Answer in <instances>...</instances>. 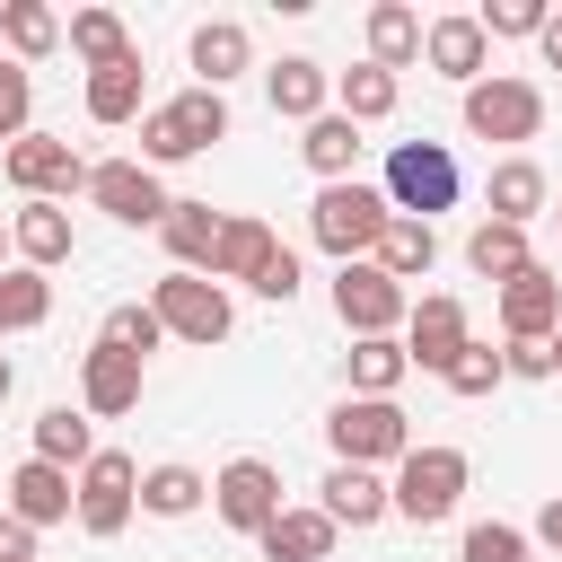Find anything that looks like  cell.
Returning a JSON list of instances; mask_svg holds the SVG:
<instances>
[{
    "label": "cell",
    "mask_w": 562,
    "mask_h": 562,
    "mask_svg": "<svg viewBox=\"0 0 562 562\" xmlns=\"http://www.w3.org/2000/svg\"><path fill=\"white\" fill-rule=\"evenodd\" d=\"M0 562H35V527H18L9 509H0Z\"/></svg>",
    "instance_id": "cell-45"
},
{
    "label": "cell",
    "mask_w": 562,
    "mask_h": 562,
    "mask_svg": "<svg viewBox=\"0 0 562 562\" xmlns=\"http://www.w3.org/2000/svg\"><path fill=\"white\" fill-rule=\"evenodd\" d=\"M299 158H307L325 184H351V158H360V123H351V114H316V123H307V140H299Z\"/></svg>",
    "instance_id": "cell-28"
},
{
    "label": "cell",
    "mask_w": 562,
    "mask_h": 562,
    "mask_svg": "<svg viewBox=\"0 0 562 562\" xmlns=\"http://www.w3.org/2000/svg\"><path fill=\"white\" fill-rule=\"evenodd\" d=\"M9 237H18L26 272H53V263H70V211H61V202H26V211L9 220Z\"/></svg>",
    "instance_id": "cell-20"
},
{
    "label": "cell",
    "mask_w": 562,
    "mask_h": 562,
    "mask_svg": "<svg viewBox=\"0 0 562 562\" xmlns=\"http://www.w3.org/2000/svg\"><path fill=\"white\" fill-rule=\"evenodd\" d=\"M553 369H562V334H553Z\"/></svg>",
    "instance_id": "cell-50"
},
{
    "label": "cell",
    "mask_w": 562,
    "mask_h": 562,
    "mask_svg": "<svg viewBox=\"0 0 562 562\" xmlns=\"http://www.w3.org/2000/svg\"><path fill=\"white\" fill-rule=\"evenodd\" d=\"M369 263H378V272H386V281H422V272H430V263H439V228H430V220H404V211H395V220H386V237H378V255H369Z\"/></svg>",
    "instance_id": "cell-23"
},
{
    "label": "cell",
    "mask_w": 562,
    "mask_h": 562,
    "mask_svg": "<svg viewBox=\"0 0 562 562\" xmlns=\"http://www.w3.org/2000/svg\"><path fill=\"white\" fill-rule=\"evenodd\" d=\"M334 536H342V527H334L325 509H281L255 544H263L272 562H325V553H334Z\"/></svg>",
    "instance_id": "cell-24"
},
{
    "label": "cell",
    "mask_w": 562,
    "mask_h": 562,
    "mask_svg": "<svg viewBox=\"0 0 562 562\" xmlns=\"http://www.w3.org/2000/svg\"><path fill=\"white\" fill-rule=\"evenodd\" d=\"M536 544H544V553H562V492L536 509Z\"/></svg>",
    "instance_id": "cell-46"
},
{
    "label": "cell",
    "mask_w": 562,
    "mask_h": 562,
    "mask_svg": "<svg viewBox=\"0 0 562 562\" xmlns=\"http://www.w3.org/2000/svg\"><path fill=\"white\" fill-rule=\"evenodd\" d=\"M465 132L474 140H536L544 132V88H527V79H474L465 88Z\"/></svg>",
    "instance_id": "cell-8"
},
{
    "label": "cell",
    "mask_w": 562,
    "mask_h": 562,
    "mask_svg": "<svg viewBox=\"0 0 562 562\" xmlns=\"http://www.w3.org/2000/svg\"><path fill=\"white\" fill-rule=\"evenodd\" d=\"M316 509H325L334 527H378V518L395 509V492H386V483H378L369 465H334V474H325V501H316Z\"/></svg>",
    "instance_id": "cell-19"
},
{
    "label": "cell",
    "mask_w": 562,
    "mask_h": 562,
    "mask_svg": "<svg viewBox=\"0 0 562 562\" xmlns=\"http://www.w3.org/2000/svg\"><path fill=\"white\" fill-rule=\"evenodd\" d=\"M272 255H281V237H272L263 220H228V228H220V255H211V281H246V290H255Z\"/></svg>",
    "instance_id": "cell-22"
},
{
    "label": "cell",
    "mask_w": 562,
    "mask_h": 562,
    "mask_svg": "<svg viewBox=\"0 0 562 562\" xmlns=\"http://www.w3.org/2000/svg\"><path fill=\"white\" fill-rule=\"evenodd\" d=\"M255 299H272V307H290V299H299V255H290V246H281V255L263 263V281H255Z\"/></svg>",
    "instance_id": "cell-43"
},
{
    "label": "cell",
    "mask_w": 562,
    "mask_h": 562,
    "mask_svg": "<svg viewBox=\"0 0 562 562\" xmlns=\"http://www.w3.org/2000/svg\"><path fill=\"white\" fill-rule=\"evenodd\" d=\"M465 342H474L465 299H448V290L413 299V316H404V360H413V369H439V378H448V360H457Z\"/></svg>",
    "instance_id": "cell-13"
},
{
    "label": "cell",
    "mask_w": 562,
    "mask_h": 562,
    "mask_svg": "<svg viewBox=\"0 0 562 562\" xmlns=\"http://www.w3.org/2000/svg\"><path fill=\"white\" fill-rule=\"evenodd\" d=\"M79 404H88L97 422L132 413V404H140V360H132V351H114V342H97V351L79 360Z\"/></svg>",
    "instance_id": "cell-16"
},
{
    "label": "cell",
    "mask_w": 562,
    "mask_h": 562,
    "mask_svg": "<svg viewBox=\"0 0 562 562\" xmlns=\"http://www.w3.org/2000/svg\"><path fill=\"white\" fill-rule=\"evenodd\" d=\"M413 360H404V342L395 334H369V342H351V395H395V378H404Z\"/></svg>",
    "instance_id": "cell-37"
},
{
    "label": "cell",
    "mask_w": 562,
    "mask_h": 562,
    "mask_svg": "<svg viewBox=\"0 0 562 562\" xmlns=\"http://www.w3.org/2000/svg\"><path fill=\"white\" fill-rule=\"evenodd\" d=\"M9 518H18V527H61V518H79V483H70V465L26 457V465L9 474Z\"/></svg>",
    "instance_id": "cell-15"
},
{
    "label": "cell",
    "mask_w": 562,
    "mask_h": 562,
    "mask_svg": "<svg viewBox=\"0 0 562 562\" xmlns=\"http://www.w3.org/2000/svg\"><path fill=\"white\" fill-rule=\"evenodd\" d=\"M395 70H378V61H360V70H342L334 79V114H351V123H386L395 114Z\"/></svg>",
    "instance_id": "cell-30"
},
{
    "label": "cell",
    "mask_w": 562,
    "mask_h": 562,
    "mask_svg": "<svg viewBox=\"0 0 562 562\" xmlns=\"http://www.w3.org/2000/svg\"><path fill=\"white\" fill-rule=\"evenodd\" d=\"M465 562H527V536L501 527V518H483V527H465Z\"/></svg>",
    "instance_id": "cell-42"
},
{
    "label": "cell",
    "mask_w": 562,
    "mask_h": 562,
    "mask_svg": "<svg viewBox=\"0 0 562 562\" xmlns=\"http://www.w3.org/2000/svg\"><path fill=\"white\" fill-rule=\"evenodd\" d=\"M509 378H553V342H509Z\"/></svg>",
    "instance_id": "cell-44"
},
{
    "label": "cell",
    "mask_w": 562,
    "mask_h": 562,
    "mask_svg": "<svg viewBox=\"0 0 562 562\" xmlns=\"http://www.w3.org/2000/svg\"><path fill=\"white\" fill-rule=\"evenodd\" d=\"M35 457H44V465H88V457H97V439H88V413H70V404L35 413Z\"/></svg>",
    "instance_id": "cell-34"
},
{
    "label": "cell",
    "mask_w": 562,
    "mask_h": 562,
    "mask_svg": "<svg viewBox=\"0 0 562 562\" xmlns=\"http://www.w3.org/2000/svg\"><path fill=\"white\" fill-rule=\"evenodd\" d=\"M483 53H492V35L474 26V18H430V35H422V61L439 70V79H483Z\"/></svg>",
    "instance_id": "cell-18"
},
{
    "label": "cell",
    "mask_w": 562,
    "mask_h": 562,
    "mask_svg": "<svg viewBox=\"0 0 562 562\" xmlns=\"http://www.w3.org/2000/svg\"><path fill=\"white\" fill-rule=\"evenodd\" d=\"M44 316H53V281L26 272V263H9L0 272V334H35Z\"/></svg>",
    "instance_id": "cell-33"
},
{
    "label": "cell",
    "mask_w": 562,
    "mask_h": 562,
    "mask_svg": "<svg viewBox=\"0 0 562 562\" xmlns=\"http://www.w3.org/2000/svg\"><path fill=\"white\" fill-rule=\"evenodd\" d=\"M26 114H35V79H26V61H0V140H26Z\"/></svg>",
    "instance_id": "cell-41"
},
{
    "label": "cell",
    "mask_w": 562,
    "mask_h": 562,
    "mask_svg": "<svg viewBox=\"0 0 562 562\" xmlns=\"http://www.w3.org/2000/svg\"><path fill=\"white\" fill-rule=\"evenodd\" d=\"M211 509H220L237 536H263L290 501H281V474H272L263 457H228V465H220V483H211Z\"/></svg>",
    "instance_id": "cell-12"
},
{
    "label": "cell",
    "mask_w": 562,
    "mask_h": 562,
    "mask_svg": "<svg viewBox=\"0 0 562 562\" xmlns=\"http://www.w3.org/2000/svg\"><path fill=\"white\" fill-rule=\"evenodd\" d=\"M132 509H140V465H132L123 448H97V457L79 465V527H88V536H123Z\"/></svg>",
    "instance_id": "cell-10"
},
{
    "label": "cell",
    "mask_w": 562,
    "mask_h": 562,
    "mask_svg": "<svg viewBox=\"0 0 562 562\" xmlns=\"http://www.w3.org/2000/svg\"><path fill=\"white\" fill-rule=\"evenodd\" d=\"M422 35H430V26H422L404 0H378V9H369V61H378V70L422 61Z\"/></svg>",
    "instance_id": "cell-27"
},
{
    "label": "cell",
    "mask_w": 562,
    "mask_h": 562,
    "mask_svg": "<svg viewBox=\"0 0 562 562\" xmlns=\"http://www.w3.org/2000/svg\"><path fill=\"white\" fill-rule=\"evenodd\" d=\"M536 44H544V61H553V70H562V9H553V18H544V35H536Z\"/></svg>",
    "instance_id": "cell-47"
},
{
    "label": "cell",
    "mask_w": 562,
    "mask_h": 562,
    "mask_svg": "<svg viewBox=\"0 0 562 562\" xmlns=\"http://www.w3.org/2000/svg\"><path fill=\"white\" fill-rule=\"evenodd\" d=\"M202 501H211V483H202L193 465H149V474H140V509H149V518H193Z\"/></svg>",
    "instance_id": "cell-32"
},
{
    "label": "cell",
    "mask_w": 562,
    "mask_h": 562,
    "mask_svg": "<svg viewBox=\"0 0 562 562\" xmlns=\"http://www.w3.org/2000/svg\"><path fill=\"white\" fill-rule=\"evenodd\" d=\"M211 140H228V97H220V88H184V97H167V105L140 114V167L202 158Z\"/></svg>",
    "instance_id": "cell-2"
},
{
    "label": "cell",
    "mask_w": 562,
    "mask_h": 562,
    "mask_svg": "<svg viewBox=\"0 0 562 562\" xmlns=\"http://www.w3.org/2000/svg\"><path fill=\"white\" fill-rule=\"evenodd\" d=\"M149 307H158V325H167L176 342H202V351L228 342V325H237V316H228V290H220L211 272H167V281L149 290Z\"/></svg>",
    "instance_id": "cell-6"
},
{
    "label": "cell",
    "mask_w": 562,
    "mask_h": 562,
    "mask_svg": "<svg viewBox=\"0 0 562 562\" xmlns=\"http://www.w3.org/2000/svg\"><path fill=\"white\" fill-rule=\"evenodd\" d=\"M465 263H474L492 290H509V281H518L536 255H527V228H509V220H483V228L465 237Z\"/></svg>",
    "instance_id": "cell-26"
},
{
    "label": "cell",
    "mask_w": 562,
    "mask_h": 562,
    "mask_svg": "<svg viewBox=\"0 0 562 562\" xmlns=\"http://www.w3.org/2000/svg\"><path fill=\"white\" fill-rule=\"evenodd\" d=\"M536 211H544V167H536V158H501V167H492V220L527 228Z\"/></svg>",
    "instance_id": "cell-31"
},
{
    "label": "cell",
    "mask_w": 562,
    "mask_h": 562,
    "mask_svg": "<svg viewBox=\"0 0 562 562\" xmlns=\"http://www.w3.org/2000/svg\"><path fill=\"white\" fill-rule=\"evenodd\" d=\"M140 114V53L88 70V123H132Z\"/></svg>",
    "instance_id": "cell-29"
},
{
    "label": "cell",
    "mask_w": 562,
    "mask_h": 562,
    "mask_svg": "<svg viewBox=\"0 0 562 562\" xmlns=\"http://www.w3.org/2000/svg\"><path fill=\"white\" fill-rule=\"evenodd\" d=\"M9 386H18V369H9V360H0V404H9Z\"/></svg>",
    "instance_id": "cell-48"
},
{
    "label": "cell",
    "mask_w": 562,
    "mask_h": 562,
    "mask_svg": "<svg viewBox=\"0 0 562 562\" xmlns=\"http://www.w3.org/2000/svg\"><path fill=\"white\" fill-rule=\"evenodd\" d=\"M220 228H228V220H220L211 202H176L158 237H167V255H176V272H211V255H220Z\"/></svg>",
    "instance_id": "cell-21"
},
{
    "label": "cell",
    "mask_w": 562,
    "mask_h": 562,
    "mask_svg": "<svg viewBox=\"0 0 562 562\" xmlns=\"http://www.w3.org/2000/svg\"><path fill=\"white\" fill-rule=\"evenodd\" d=\"M334 316L369 342V334H395V325L413 316V299H404V281H386L378 263H342V272H334Z\"/></svg>",
    "instance_id": "cell-11"
},
{
    "label": "cell",
    "mask_w": 562,
    "mask_h": 562,
    "mask_svg": "<svg viewBox=\"0 0 562 562\" xmlns=\"http://www.w3.org/2000/svg\"><path fill=\"white\" fill-rule=\"evenodd\" d=\"M501 378H509V360H501V351H483V342H465V351L448 360V395H465V404H474V395H492Z\"/></svg>",
    "instance_id": "cell-39"
},
{
    "label": "cell",
    "mask_w": 562,
    "mask_h": 562,
    "mask_svg": "<svg viewBox=\"0 0 562 562\" xmlns=\"http://www.w3.org/2000/svg\"><path fill=\"white\" fill-rule=\"evenodd\" d=\"M457 193H465V176H457L448 140H395L386 149V202L404 220H439V211H457Z\"/></svg>",
    "instance_id": "cell-4"
},
{
    "label": "cell",
    "mask_w": 562,
    "mask_h": 562,
    "mask_svg": "<svg viewBox=\"0 0 562 562\" xmlns=\"http://www.w3.org/2000/svg\"><path fill=\"white\" fill-rule=\"evenodd\" d=\"M501 334L509 342H553L562 334V281L544 263H527L509 290H501Z\"/></svg>",
    "instance_id": "cell-14"
},
{
    "label": "cell",
    "mask_w": 562,
    "mask_h": 562,
    "mask_svg": "<svg viewBox=\"0 0 562 562\" xmlns=\"http://www.w3.org/2000/svg\"><path fill=\"white\" fill-rule=\"evenodd\" d=\"M0 35H9L18 61H44V53L61 44V18H53L44 0H0Z\"/></svg>",
    "instance_id": "cell-35"
},
{
    "label": "cell",
    "mask_w": 562,
    "mask_h": 562,
    "mask_svg": "<svg viewBox=\"0 0 562 562\" xmlns=\"http://www.w3.org/2000/svg\"><path fill=\"white\" fill-rule=\"evenodd\" d=\"M88 202L105 211V220H123V228H167V184H158V167H140V158H97L88 167Z\"/></svg>",
    "instance_id": "cell-7"
},
{
    "label": "cell",
    "mask_w": 562,
    "mask_h": 562,
    "mask_svg": "<svg viewBox=\"0 0 562 562\" xmlns=\"http://www.w3.org/2000/svg\"><path fill=\"white\" fill-rule=\"evenodd\" d=\"M386 220H395V202H386V184H325L316 202H307V237L334 255V263H369L378 255V237H386Z\"/></svg>",
    "instance_id": "cell-1"
},
{
    "label": "cell",
    "mask_w": 562,
    "mask_h": 562,
    "mask_svg": "<svg viewBox=\"0 0 562 562\" xmlns=\"http://www.w3.org/2000/svg\"><path fill=\"white\" fill-rule=\"evenodd\" d=\"M97 342H114V351H132V360H149V351L167 342V325H158V307H149V299H123V307H105V325H97Z\"/></svg>",
    "instance_id": "cell-36"
},
{
    "label": "cell",
    "mask_w": 562,
    "mask_h": 562,
    "mask_svg": "<svg viewBox=\"0 0 562 562\" xmlns=\"http://www.w3.org/2000/svg\"><path fill=\"white\" fill-rule=\"evenodd\" d=\"M544 18H553L544 0H483V9H474L483 35H544Z\"/></svg>",
    "instance_id": "cell-40"
},
{
    "label": "cell",
    "mask_w": 562,
    "mask_h": 562,
    "mask_svg": "<svg viewBox=\"0 0 562 562\" xmlns=\"http://www.w3.org/2000/svg\"><path fill=\"white\" fill-rule=\"evenodd\" d=\"M9 184L26 193V202H70V193H88V158L70 149V140H53V132H26V140H9Z\"/></svg>",
    "instance_id": "cell-9"
},
{
    "label": "cell",
    "mask_w": 562,
    "mask_h": 562,
    "mask_svg": "<svg viewBox=\"0 0 562 562\" xmlns=\"http://www.w3.org/2000/svg\"><path fill=\"white\" fill-rule=\"evenodd\" d=\"M70 53H79L88 70H105V61H123V53H132V35H123V18H114V9H79V18H70Z\"/></svg>",
    "instance_id": "cell-38"
},
{
    "label": "cell",
    "mask_w": 562,
    "mask_h": 562,
    "mask_svg": "<svg viewBox=\"0 0 562 562\" xmlns=\"http://www.w3.org/2000/svg\"><path fill=\"white\" fill-rule=\"evenodd\" d=\"M465 474H474V465H465V448H413V457L395 465V483H386V492H395V509H404L413 527H439V518L465 501Z\"/></svg>",
    "instance_id": "cell-5"
},
{
    "label": "cell",
    "mask_w": 562,
    "mask_h": 562,
    "mask_svg": "<svg viewBox=\"0 0 562 562\" xmlns=\"http://www.w3.org/2000/svg\"><path fill=\"white\" fill-rule=\"evenodd\" d=\"M246 61H255V44H246L237 18H202V26H193V70H202V88H228Z\"/></svg>",
    "instance_id": "cell-25"
},
{
    "label": "cell",
    "mask_w": 562,
    "mask_h": 562,
    "mask_svg": "<svg viewBox=\"0 0 562 562\" xmlns=\"http://www.w3.org/2000/svg\"><path fill=\"white\" fill-rule=\"evenodd\" d=\"M263 97H272V114H290V123L334 114V105H325V97H334V79H325V61H307V53H281V61L263 70Z\"/></svg>",
    "instance_id": "cell-17"
},
{
    "label": "cell",
    "mask_w": 562,
    "mask_h": 562,
    "mask_svg": "<svg viewBox=\"0 0 562 562\" xmlns=\"http://www.w3.org/2000/svg\"><path fill=\"white\" fill-rule=\"evenodd\" d=\"M9 246H18V237H9V220H0V272H9Z\"/></svg>",
    "instance_id": "cell-49"
},
{
    "label": "cell",
    "mask_w": 562,
    "mask_h": 562,
    "mask_svg": "<svg viewBox=\"0 0 562 562\" xmlns=\"http://www.w3.org/2000/svg\"><path fill=\"white\" fill-rule=\"evenodd\" d=\"M325 439H334V465H369V474L413 457V430H404L395 395H342L325 413Z\"/></svg>",
    "instance_id": "cell-3"
}]
</instances>
